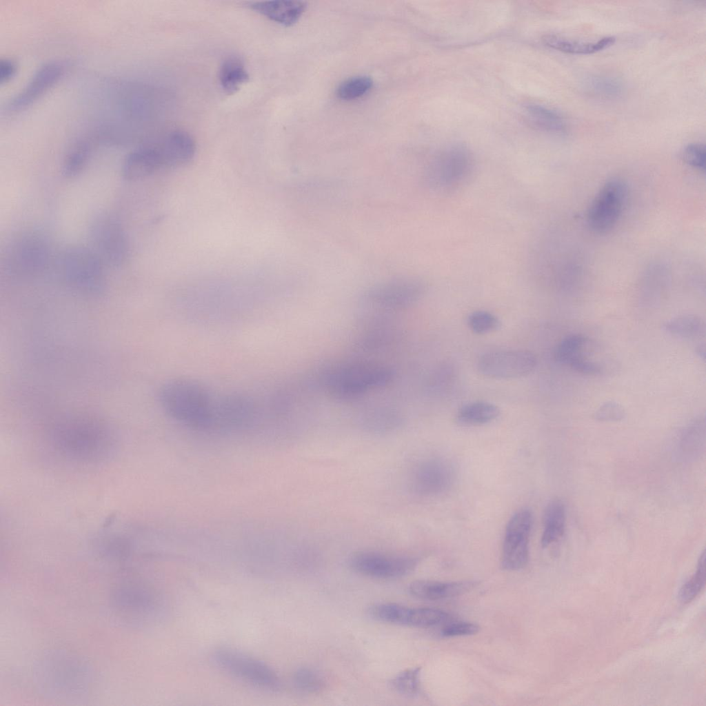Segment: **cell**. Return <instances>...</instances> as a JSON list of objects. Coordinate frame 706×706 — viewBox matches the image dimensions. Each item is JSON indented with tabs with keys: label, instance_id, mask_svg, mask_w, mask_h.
<instances>
[{
	"label": "cell",
	"instance_id": "obj_1",
	"mask_svg": "<svg viewBox=\"0 0 706 706\" xmlns=\"http://www.w3.org/2000/svg\"><path fill=\"white\" fill-rule=\"evenodd\" d=\"M50 443L70 461L94 463L110 454L114 443L110 432L100 423L84 418L63 421L50 433Z\"/></svg>",
	"mask_w": 706,
	"mask_h": 706
},
{
	"label": "cell",
	"instance_id": "obj_6",
	"mask_svg": "<svg viewBox=\"0 0 706 706\" xmlns=\"http://www.w3.org/2000/svg\"><path fill=\"white\" fill-rule=\"evenodd\" d=\"M554 359L559 363L587 375L605 374L614 362L605 356L598 343L581 334L563 338L555 348Z\"/></svg>",
	"mask_w": 706,
	"mask_h": 706
},
{
	"label": "cell",
	"instance_id": "obj_18",
	"mask_svg": "<svg viewBox=\"0 0 706 706\" xmlns=\"http://www.w3.org/2000/svg\"><path fill=\"white\" fill-rule=\"evenodd\" d=\"M161 137L145 143L125 157L122 175L126 180H137L148 176L161 168H168Z\"/></svg>",
	"mask_w": 706,
	"mask_h": 706
},
{
	"label": "cell",
	"instance_id": "obj_39",
	"mask_svg": "<svg viewBox=\"0 0 706 706\" xmlns=\"http://www.w3.org/2000/svg\"><path fill=\"white\" fill-rule=\"evenodd\" d=\"M594 416L599 421L618 422L626 417V412L621 404L611 401L601 405L596 410Z\"/></svg>",
	"mask_w": 706,
	"mask_h": 706
},
{
	"label": "cell",
	"instance_id": "obj_22",
	"mask_svg": "<svg viewBox=\"0 0 706 706\" xmlns=\"http://www.w3.org/2000/svg\"><path fill=\"white\" fill-rule=\"evenodd\" d=\"M474 585L475 583L470 581L440 582L418 580L410 584L409 591L417 598L438 601L464 594Z\"/></svg>",
	"mask_w": 706,
	"mask_h": 706
},
{
	"label": "cell",
	"instance_id": "obj_21",
	"mask_svg": "<svg viewBox=\"0 0 706 706\" xmlns=\"http://www.w3.org/2000/svg\"><path fill=\"white\" fill-rule=\"evenodd\" d=\"M45 664L48 670L46 674L50 677V684L54 688L59 687L63 691V687L65 690L80 689L82 680H85L84 666L81 665L78 660L57 656L50 658Z\"/></svg>",
	"mask_w": 706,
	"mask_h": 706
},
{
	"label": "cell",
	"instance_id": "obj_5",
	"mask_svg": "<svg viewBox=\"0 0 706 706\" xmlns=\"http://www.w3.org/2000/svg\"><path fill=\"white\" fill-rule=\"evenodd\" d=\"M219 668L256 687L268 691L280 689L281 681L274 670L262 660L231 647H219L212 654Z\"/></svg>",
	"mask_w": 706,
	"mask_h": 706
},
{
	"label": "cell",
	"instance_id": "obj_30",
	"mask_svg": "<svg viewBox=\"0 0 706 706\" xmlns=\"http://www.w3.org/2000/svg\"><path fill=\"white\" fill-rule=\"evenodd\" d=\"M663 329L674 336L691 340L705 336V323L697 315L683 314L666 321Z\"/></svg>",
	"mask_w": 706,
	"mask_h": 706
},
{
	"label": "cell",
	"instance_id": "obj_29",
	"mask_svg": "<svg viewBox=\"0 0 706 706\" xmlns=\"http://www.w3.org/2000/svg\"><path fill=\"white\" fill-rule=\"evenodd\" d=\"M524 115L533 126L545 132L558 134L564 132L566 129L563 117L556 111L542 105L527 104L524 108Z\"/></svg>",
	"mask_w": 706,
	"mask_h": 706
},
{
	"label": "cell",
	"instance_id": "obj_12",
	"mask_svg": "<svg viewBox=\"0 0 706 706\" xmlns=\"http://www.w3.org/2000/svg\"><path fill=\"white\" fill-rule=\"evenodd\" d=\"M627 195L625 183L618 179L607 181L596 195L587 213L589 227L596 232L611 230L623 212Z\"/></svg>",
	"mask_w": 706,
	"mask_h": 706
},
{
	"label": "cell",
	"instance_id": "obj_20",
	"mask_svg": "<svg viewBox=\"0 0 706 706\" xmlns=\"http://www.w3.org/2000/svg\"><path fill=\"white\" fill-rule=\"evenodd\" d=\"M403 417L399 410L389 405H375L363 408L358 414L357 423L364 431L372 434H387L398 430Z\"/></svg>",
	"mask_w": 706,
	"mask_h": 706
},
{
	"label": "cell",
	"instance_id": "obj_10",
	"mask_svg": "<svg viewBox=\"0 0 706 706\" xmlns=\"http://www.w3.org/2000/svg\"><path fill=\"white\" fill-rule=\"evenodd\" d=\"M50 256L49 244L41 234L28 232L11 242L6 254V265L11 272L33 275L42 272Z\"/></svg>",
	"mask_w": 706,
	"mask_h": 706
},
{
	"label": "cell",
	"instance_id": "obj_17",
	"mask_svg": "<svg viewBox=\"0 0 706 706\" xmlns=\"http://www.w3.org/2000/svg\"><path fill=\"white\" fill-rule=\"evenodd\" d=\"M258 413L256 401L247 394H228L216 398L214 427H236L250 424Z\"/></svg>",
	"mask_w": 706,
	"mask_h": 706
},
{
	"label": "cell",
	"instance_id": "obj_23",
	"mask_svg": "<svg viewBox=\"0 0 706 706\" xmlns=\"http://www.w3.org/2000/svg\"><path fill=\"white\" fill-rule=\"evenodd\" d=\"M250 7L272 21L290 26L298 21L307 3L301 1H267L252 3Z\"/></svg>",
	"mask_w": 706,
	"mask_h": 706
},
{
	"label": "cell",
	"instance_id": "obj_31",
	"mask_svg": "<svg viewBox=\"0 0 706 706\" xmlns=\"http://www.w3.org/2000/svg\"><path fill=\"white\" fill-rule=\"evenodd\" d=\"M371 327L363 330L359 337V347L366 350H376L387 347L397 336V330L381 318Z\"/></svg>",
	"mask_w": 706,
	"mask_h": 706
},
{
	"label": "cell",
	"instance_id": "obj_16",
	"mask_svg": "<svg viewBox=\"0 0 706 706\" xmlns=\"http://www.w3.org/2000/svg\"><path fill=\"white\" fill-rule=\"evenodd\" d=\"M452 466L440 458H428L418 463L411 476L414 492L420 496H432L447 491L452 485Z\"/></svg>",
	"mask_w": 706,
	"mask_h": 706
},
{
	"label": "cell",
	"instance_id": "obj_33",
	"mask_svg": "<svg viewBox=\"0 0 706 706\" xmlns=\"http://www.w3.org/2000/svg\"><path fill=\"white\" fill-rule=\"evenodd\" d=\"M91 145L85 140L73 143L65 153L61 165L62 174L72 178L81 173L91 154Z\"/></svg>",
	"mask_w": 706,
	"mask_h": 706
},
{
	"label": "cell",
	"instance_id": "obj_37",
	"mask_svg": "<svg viewBox=\"0 0 706 706\" xmlns=\"http://www.w3.org/2000/svg\"><path fill=\"white\" fill-rule=\"evenodd\" d=\"M421 669H408L399 673L392 680L393 688L399 693L406 696H416L421 689Z\"/></svg>",
	"mask_w": 706,
	"mask_h": 706
},
{
	"label": "cell",
	"instance_id": "obj_34",
	"mask_svg": "<svg viewBox=\"0 0 706 706\" xmlns=\"http://www.w3.org/2000/svg\"><path fill=\"white\" fill-rule=\"evenodd\" d=\"M292 683L298 690L307 694L319 692L325 685L323 677L316 671L307 667L296 669L292 676Z\"/></svg>",
	"mask_w": 706,
	"mask_h": 706
},
{
	"label": "cell",
	"instance_id": "obj_9",
	"mask_svg": "<svg viewBox=\"0 0 706 706\" xmlns=\"http://www.w3.org/2000/svg\"><path fill=\"white\" fill-rule=\"evenodd\" d=\"M103 263L92 249L73 246L67 249L61 259L62 271L67 282L74 289L95 293L103 288Z\"/></svg>",
	"mask_w": 706,
	"mask_h": 706
},
{
	"label": "cell",
	"instance_id": "obj_14",
	"mask_svg": "<svg viewBox=\"0 0 706 706\" xmlns=\"http://www.w3.org/2000/svg\"><path fill=\"white\" fill-rule=\"evenodd\" d=\"M532 514L526 509L516 512L506 526L502 548V565L507 570L524 567L529 558Z\"/></svg>",
	"mask_w": 706,
	"mask_h": 706
},
{
	"label": "cell",
	"instance_id": "obj_11",
	"mask_svg": "<svg viewBox=\"0 0 706 706\" xmlns=\"http://www.w3.org/2000/svg\"><path fill=\"white\" fill-rule=\"evenodd\" d=\"M537 358L526 350H503L486 352L478 359V371L483 376L500 379H516L530 374L537 366Z\"/></svg>",
	"mask_w": 706,
	"mask_h": 706
},
{
	"label": "cell",
	"instance_id": "obj_4",
	"mask_svg": "<svg viewBox=\"0 0 706 706\" xmlns=\"http://www.w3.org/2000/svg\"><path fill=\"white\" fill-rule=\"evenodd\" d=\"M474 165L473 154L466 146L450 145L434 157L426 171V180L434 190H454L470 179Z\"/></svg>",
	"mask_w": 706,
	"mask_h": 706
},
{
	"label": "cell",
	"instance_id": "obj_15",
	"mask_svg": "<svg viewBox=\"0 0 706 706\" xmlns=\"http://www.w3.org/2000/svg\"><path fill=\"white\" fill-rule=\"evenodd\" d=\"M63 60H51L43 63L34 72L26 85L8 103V113L19 112L39 99L57 83L68 70Z\"/></svg>",
	"mask_w": 706,
	"mask_h": 706
},
{
	"label": "cell",
	"instance_id": "obj_19",
	"mask_svg": "<svg viewBox=\"0 0 706 706\" xmlns=\"http://www.w3.org/2000/svg\"><path fill=\"white\" fill-rule=\"evenodd\" d=\"M112 604L117 613L130 619L150 612L154 606V598L148 589L136 584L125 583L114 590Z\"/></svg>",
	"mask_w": 706,
	"mask_h": 706
},
{
	"label": "cell",
	"instance_id": "obj_41",
	"mask_svg": "<svg viewBox=\"0 0 706 706\" xmlns=\"http://www.w3.org/2000/svg\"><path fill=\"white\" fill-rule=\"evenodd\" d=\"M480 627L476 624L468 622L455 621L446 624L442 628L441 634L443 637H455L472 635L477 633Z\"/></svg>",
	"mask_w": 706,
	"mask_h": 706
},
{
	"label": "cell",
	"instance_id": "obj_8",
	"mask_svg": "<svg viewBox=\"0 0 706 706\" xmlns=\"http://www.w3.org/2000/svg\"><path fill=\"white\" fill-rule=\"evenodd\" d=\"M92 250L103 264L118 267L125 263L129 243L125 230L114 216L101 213L94 218L89 229Z\"/></svg>",
	"mask_w": 706,
	"mask_h": 706
},
{
	"label": "cell",
	"instance_id": "obj_42",
	"mask_svg": "<svg viewBox=\"0 0 706 706\" xmlns=\"http://www.w3.org/2000/svg\"><path fill=\"white\" fill-rule=\"evenodd\" d=\"M17 72V64L11 59H1L0 61V83H8Z\"/></svg>",
	"mask_w": 706,
	"mask_h": 706
},
{
	"label": "cell",
	"instance_id": "obj_28",
	"mask_svg": "<svg viewBox=\"0 0 706 706\" xmlns=\"http://www.w3.org/2000/svg\"><path fill=\"white\" fill-rule=\"evenodd\" d=\"M499 414V408L494 403L477 401L461 406L456 413V419L463 426H477L493 421Z\"/></svg>",
	"mask_w": 706,
	"mask_h": 706
},
{
	"label": "cell",
	"instance_id": "obj_25",
	"mask_svg": "<svg viewBox=\"0 0 706 706\" xmlns=\"http://www.w3.org/2000/svg\"><path fill=\"white\" fill-rule=\"evenodd\" d=\"M249 79L245 63L241 57L231 54L223 59L219 70V81L225 94H234Z\"/></svg>",
	"mask_w": 706,
	"mask_h": 706
},
{
	"label": "cell",
	"instance_id": "obj_40",
	"mask_svg": "<svg viewBox=\"0 0 706 706\" xmlns=\"http://www.w3.org/2000/svg\"><path fill=\"white\" fill-rule=\"evenodd\" d=\"M684 161L692 167L699 170H705V147L701 143L687 145L682 152Z\"/></svg>",
	"mask_w": 706,
	"mask_h": 706
},
{
	"label": "cell",
	"instance_id": "obj_3",
	"mask_svg": "<svg viewBox=\"0 0 706 706\" xmlns=\"http://www.w3.org/2000/svg\"><path fill=\"white\" fill-rule=\"evenodd\" d=\"M394 372L388 366L370 362H351L323 373L320 385L328 395L341 401L359 399L392 383Z\"/></svg>",
	"mask_w": 706,
	"mask_h": 706
},
{
	"label": "cell",
	"instance_id": "obj_38",
	"mask_svg": "<svg viewBox=\"0 0 706 706\" xmlns=\"http://www.w3.org/2000/svg\"><path fill=\"white\" fill-rule=\"evenodd\" d=\"M467 325L472 332L476 334H485L498 329L499 320L490 312L476 310L468 316Z\"/></svg>",
	"mask_w": 706,
	"mask_h": 706
},
{
	"label": "cell",
	"instance_id": "obj_26",
	"mask_svg": "<svg viewBox=\"0 0 706 706\" xmlns=\"http://www.w3.org/2000/svg\"><path fill=\"white\" fill-rule=\"evenodd\" d=\"M543 41L549 48L565 53L589 54L612 46L616 38L612 36L605 37L597 41L585 42L568 39L556 34H547L543 37Z\"/></svg>",
	"mask_w": 706,
	"mask_h": 706
},
{
	"label": "cell",
	"instance_id": "obj_2",
	"mask_svg": "<svg viewBox=\"0 0 706 706\" xmlns=\"http://www.w3.org/2000/svg\"><path fill=\"white\" fill-rule=\"evenodd\" d=\"M163 410L175 420L192 427H212L216 398L200 383L186 378L171 379L159 391Z\"/></svg>",
	"mask_w": 706,
	"mask_h": 706
},
{
	"label": "cell",
	"instance_id": "obj_36",
	"mask_svg": "<svg viewBox=\"0 0 706 706\" xmlns=\"http://www.w3.org/2000/svg\"><path fill=\"white\" fill-rule=\"evenodd\" d=\"M705 584V554L700 556L696 572L686 581L679 592L680 600L683 603L692 601L702 590Z\"/></svg>",
	"mask_w": 706,
	"mask_h": 706
},
{
	"label": "cell",
	"instance_id": "obj_27",
	"mask_svg": "<svg viewBox=\"0 0 706 706\" xmlns=\"http://www.w3.org/2000/svg\"><path fill=\"white\" fill-rule=\"evenodd\" d=\"M565 527V508L560 500L550 501L544 512L543 531L541 537L543 547H547L562 538Z\"/></svg>",
	"mask_w": 706,
	"mask_h": 706
},
{
	"label": "cell",
	"instance_id": "obj_24",
	"mask_svg": "<svg viewBox=\"0 0 706 706\" xmlns=\"http://www.w3.org/2000/svg\"><path fill=\"white\" fill-rule=\"evenodd\" d=\"M705 418L700 416L683 428L678 437V456L684 460L695 459L705 447Z\"/></svg>",
	"mask_w": 706,
	"mask_h": 706
},
{
	"label": "cell",
	"instance_id": "obj_35",
	"mask_svg": "<svg viewBox=\"0 0 706 706\" xmlns=\"http://www.w3.org/2000/svg\"><path fill=\"white\" fill-rule=\"evenodd\" d=\"M372 79L365 75L351 77L343 81L337 88L336 95L343 100H352L367 93L372 87Z\"/></svg>",
	"mask_w": 706,
	"mask_h": 706
},
{
	"label": "cell",
	"instance_id": "obj_13",
	"mask_svg": "<svg viewBox=\"0 0 706 706\" xmlns=\"http://www.w3.org/2000/svg\"><path fill=\"white\" fill-rule=\"evenodd\" d=\"M413 556L388 554L374 551H362L349 559L351 568L362 575L376 578H396L411 572L417 565Z\"/></svg>",
	"mask_w": 706,
	"mask_h": 706
},
{
	"label": "cell",
	"instance_id": "obj_32",
	"mask_svg": "<svg viewBox=\"0 0 706 706\" xmlns=\"http://www.w3.org/2000/svg\"><path fill=\"white\" fill-rule=\"evenodd\" d=\"M587 92L603 99H615L623 94L622 82L616 77L603 74L590 75L583 83Z\"/></svg>",
	"mask_w": 706,
	"mask_h": 706
},
{
	"label": "cell",
	"instance_id": "obj_7",
	"mask_svg": "<svg viewBox=\"0 0 706 706\" xmlns=\"http://www.w3.org/2000/svg\"><path fill=\"white\" fill-rule=\"evenodd\" d=\"M427 290L421 279L407 276L376 284L361 296L363 303L382 312H393L409 307L420 301Z\"/></svg>",
	"mask_w": 706,
	"mask_h": 706
},
{
	"label": "cell",
	"instance_id": "obj_43",
	"mask_svg": "<svg viewBox=\"0 0 706 706\" xmlns=\"http://www.w3.org/2000/svg\"><path fill=\"white\" fill-rule=\"evenodd\" d=\"M695 352L697 354V355L701 359H703L704 361L705 360V343H700L698 345H697L696 347Z\"/></svg>",
	"mask_w": 706,
	"mask_h": 706
}]
</instances>
